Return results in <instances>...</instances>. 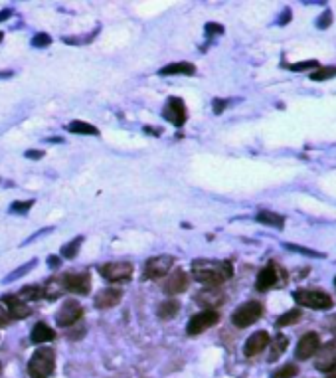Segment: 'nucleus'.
I'll use <instances>...</instances> for the list:
<instances>
[{
    "label": "nucleus",
    "instance_id": "obj_1",
    "mask_svg": "<svg viewBox=\"0 0 336 378\" xmlns=\"http://www.w3.org/2000/svg\"><path fill=\"white\" fill-rule=\"evenodd\" d=\"M233 275V267L229 261H216V259H196L192 263V277L200 283L210 287H218L220 283L227 281Z\"/></svg>",
    "mask_w": 336,
    "mask_h": 378
},
{
    "label": "nucleus",
    "instance_id": "obj_2",
    "mask_svg": "<svg viewBox=\"0 0 336 378\" xmlns=\"http://www.w3.org/2000/svg\"><path fill=\"white\" fill-rule=\"evenodd\" d=\"M54 361H56V357H54L52 349H48V347L38 349L28 363V375L32 378H48L54 373V367H56Z\"/></svg>",
    "mask_w": 336,
    "mask_h": 378
},
{
    "label": "nucleus",
    "instance_id": "obj_3",
    "mask_svg": "<svg viewBox=\"0 0 336 378\" xmlns=\"http://www.w3.org/2000/svg\"><path fill=\"white\" fill-rule=\"evenodd\" d=\"M263 315V307L261 303L257 301H247L243 305H239L233 315H231V323L237 327V329H245V327H251L253 323H257Z\"/></svg>",
    "mask_w": 336,
    "mask_h": 378
},
{
    "label": "nucleus",
    "instance_id": "obj_4",
    "mask_svg": "<svg viewBox=\"0 0 336 378\" xmlns=\"http://www.w3.org/2000/svg\"><path fill=\"white\" fill-rule=\"evenodd\" d=\"M295 301L303 307H311V309H331L333 307V299L329 293L325 291H311V289H299L293 293Z\"/></svg>",
    "mask_w": 336,
    "mask_h": 378
},
{
    "label": "nucleus",
    "instance_id": "obj_5",
    "mask_svg": "<svg viewBox=\"0 0 336 378\" xmlns=\"http://www.w3.org/2000/svg\"><path fill=\"white\" fill-rule=\"evenodd\" d=\"M218 321H220V313L214 311V309H206V311H202V313H196V315L188 321V325H186V333H188L190 337L200 335L202 331L214 327Z\"/></svg>",
    "mask_w": 336,
    "mask_h": 378
},
{
    "label": "nucleus",
    "instance_id": "obj_6",
    "mask_svg": "<svg viewBox=\"0 0 336 378\" xmlns=\"http://www.w3.org/2000/svg\"><path fill=\"white\" fill-rule=\"evenodd\" d=\"M174 257L172 255H157V257H151L149 261H147V265H145V271H143V275L147 277V279H161V277H165L168 271L174 267Z\"/></svg>",
    "mask_w": 336,
    "mask_h": 378
},
{
    "label": "nucleus",
    "instance_id": "obj_7",
    "mask_svg": "<svg viewBox=\"0 0 336 378\" xmlns=\"http://www.w3.org/2000/svg\"><path fill=\"white\" fill-rule=\"evenodd\" d=\"M81 317H83V307H81L75 299H69V301H65V303L59 307V311L56 313V323H57L59 327H71V325H75Z\"/></svg>",
    "mask_w": 336,
    "mask_h": 378
},
{
    "label": "nucleus",
    "instance_id": "obj_8",
    "mask_svg": "<svg viewBox=\"0 0 336 378\" xmlns=\"http://www.w3.org/2000/svg\"><path fill=\"white\" fill-rule=\"evenodd\" d=\"M99 273L107 279V281H127L133 275V265L125 263V261H113V263H105L99 267Z\"/></svg>",
    "mask_w": 336,
    "mask_h": 378
},
{
    "label": "nucleus",
    "instance_id": "obj_9",
    "mask_svg": "<svg viewBox=\"0 0 336 378\" xmlns=\"http://www.w3.org/2000/svg\"><path fill=\"white\" fill-rule=\"evenodd\" d=\"M321 349V339L317 333H307L301 337V341L297 343V349H295V355L299 361H307L311 357H315Z\"/></svg>",
    "mask_w": 336,
    "mask_h": 378
},
{
    "label": "nucleus",
    "instance_id": "obj_10",
    "mask_svg": "<svg viewBox=\"0 0 336 378\" xmlns=\"http://www.w3.org/2000/svg\"><path fill=\"white\" fill-rule=\"evenodd\" d=\"M63 287H65V291H71L77 295H87L91 289V279L87 273H67V275H63Z\"/></svg>",
    "mask_w": 336,
    "mask_h": 378
},
{
    "label": "nucleus",
    "instance_id": "obj_11",
    "mask_svg": "<svg viewBox=\"0 0 336 378\" xmlns=\"http://www.w3.org/2000/svg\"><path fill=\"white\" fill-rule=\"evenodd\" d=\"M163 117L174 123L176 127H180L184 121H186V107H184V101L180 97H170L165 105V111H163Z\"/></svg>",
    "mask_w": 336,
    "mask_h": 378
},
{
    "label": "nucleus",
    "instance_id": "obj_12",
    "mask_svg": "<svg viewBox=\"0 0 336 378\" xmlns=\"http://www.w3.org/2000/svg\"><path fill=\"white\" fill-rule=\"evenodd\" d=\"M188 283H190L188 275H186L182 269H176L167 281L163 283V291H165L167 295H178V293H182V291L188 289Z\"/></svg>",
    "mask_w": 336,
    "mask_h": 378
},
{
    "label": "nucleus",
    "instance_id": "obj_13",
    "mask_svg": "<svg viewBox=\"0 0 336 378\" xmlns=\"http://www.w3.org/2000/svg\"><path fill=\"white\" fill-rule=\"evenodd\" d=\"M269 347V335L265 331H259V333H253L247 341H245V347H243V355L245 357H255L259 353H263V349Z\"/></svg>",
    "mask_w": 336,
    "mask_h": 378
},
{
    "label": "nucleus",
    "instance_id": "obj_14",
    "mask_svg": "<svg viewBox=\"0 0 336 378\" xmlns=\"http://www.w3.org/2000/svg\"><path fill=\"white\" fill-rule=\"evenodd\" d=\"M0 301H2L4 307L8 309L10 319H26V317L30 315V307H28L24 301H20L16 295H6V297H2Z\"/></svg>",
    "mask_w": 336,
    "mask_h": 378
},
{
    "label": "nucleus",
    "instance_id": "obj_15",
    "mask_svg": "<svg viewBox=\"0 0 336 378\" xmlns=\"http://www.w3.org/2000/svg\"><path fill=\"white\" fill-rule=\"evenodd\" d=\"M121 297H123V291H121V289L107 287V289H103V291L97 293V297H95V307H97V309H111V307H115V305L121 301Z\"/></svg>",
    "mask_w": 336,
    "mask_h": 378
},
{
    "label": "nucleus",
    "instance_id": "obj_16",
    "mask_svg": "<svg viewBox=\"0 0 336 378\" xmlns=\"http://www.w3.org/2000/svg\"><path fill=\"white\" fill-rule=\"evenodd\" d=\"M275 283H277V269H275L273 265H267V267H263V269L259 271L257 281H255V287H257V291H267V289H271Z\"/></svg>",
    "mask_w": 336,
    "mask_h": 378
},
{
    "label": "nucleus",
    "instance_id": "obj_17",
    "mask_svg": "<svg viewBox=\"0 0 336 378\" xmlns=\"http://www.w3.org/2000/svg\"><path fill=\"white\" fill-rule=\"evenodd\" d=\"M65 293V287H63V277H52L50 281L44 283L42 287V297L46 299H57Z\"/></svg>",
    "mask_w": 336,
    "mask_h": 378
},
{
    "label": "nucleus",
    "instance_id": "obj_18",
    "mask_svg": "<svg viewBox=\"0 0 336 378\" xmlns=\"http://www.w3.org/2000/svg\"><path fill=\"white\" fill-rule=\"evenodd\" d=\"M196 301L200 303V305H204V307H216V305H220L222 301H224V295L216 289V287H210V289H202L198 295H196Z\"/></svg>",
    "mask_w": 336,
    "mask_h": 378
},
{
    "label": "nucleus",
    "instance_id": "obj_19",
    "mask_svg": "<svg viewBox=\"0 0 336 378\" xmlns=\"http://www.w3.org/2000/svg\"><path fill=\"white\" fill-rule=\"evenodd\" d=\"M30 339H32V343L42 345V343L54 341V339H56V333H54L46 323H38V325H34V329H32V333H30Z\"/></svg>",
    "mask_w": 336,
    "mask_h": 378
},
{
    "label": "nucleus",
    "instance_id": "obj_20",
    "mask_svg": "<svg viewBox=\"0 0 336 378\" xmlns=\"http://www.w3.org/2000/svg\"><path fill=\"white\" fill-rule=\"evenodd\" d=\"M196 67L188 62H176V63H168L167 67H163L159 73L161 75H194Z\"/></svg>",
    "mask_w": 336,
    "mask_h": 378
},
{
    "label": "nucleus",
    "instance_id": "obj_21",
    "mask_svg": "<svg viewBox=\"0 0 336 378\" xmlns=\"http://www.w3.org/2000/svg\"><path fill=\"white\" fill-rule=\"evenodd\" d=\"M287 347H289V339H287L285 335H277V337H275V341L271 343L269 363H275L279 357H283V355H285V351H287Z\"/></svg>",
    "mask_w": 336,
    "mask_h": 378
},
{
    "label": "nucleus",
    "instance_id": "obj_22",
    "mask_svg": "<svg viewBox=\"0 0 336 378\" xmlns=\"http://www.w3.org/2000/svg\"><path fill=\"white\" fill-rule=\"evenodd\" d=\"M180 311V303L176 301V299H167V301H163L161 305H159V309H157V313H159V319H163V321H168V319H172L176 313Z\"/></svg>",
    "mask_w": 336,
    "mask_h": 378
},
{
    "label": "nucleus",
    "instance_id": "obj_23",
    "mask_svg": "<svg viewBox=\"0 0 336 378\" xmlns=\"http://www.w3.org/2000/svg\"><path fill=\"white\" fill-rule=\"evenodd\" d=\"M257 222H259V224H265V226L279 228V230L285 226V218H283V216L273 214V212H267V210H263V212L257 214Z\"/></svg>",
    "mask_w": 336,
    "mask_h": 378
},
{
    "label": "nucleus",
    "instance_id": "obj_24",
    "mask_svg": "<svg viewBox=\"0 0 336 378\" xmlns=\"http://www.w3.org/2000/svg\"><path fill=\"white\" fill-rule=\"evenodd\" d=\"M67 131H69V133H75V135H99V131H97L93 125L85 123V121H71V123L67 125Z\"/></svg>",
    "mask_w": 336,
    "mask_h": 378
},
{
    "label": "nucleus",
    "instance_id": "obj_25",
    "mask_svg": "<svg viewBox=\"0 0 336 378\" xmlns=\"http://www.w3.org/2000/svg\"><path fill=\"white\" fill-rule=\"evenodd\" d=\"M301 309H291V311H287L285 315H281L279 319H277V329L279 327H289V325H295V323H299L301 321Z\"/></svg>",
    "mask_w": 336,
    "mask_h": 378
},
{
    "label": "nucleus",
    "instance_id": "obj_26",
    "mask_svg": "<svg viewBox=\"0 0 336 378\" xmlns=\"http://www.w3.org/2000/svg\"><path fill=\"white\" fill-rule=\"evenodd\" d=\"M81 244H83V236H77L75 240H71L69 244H65V246L61 248V255H63L65 259H73V257L77 255V250H79Z\"/></svg>",
    "mask_w": 336,
    "mask_h": 378
},
{
    "label": "nucleus",
    "instance_id": "obj_27",
    "mask_svg": "<svg viewBox=\"0 0 336 378\" xmlns=\"http://www.w3.org/2000/svg\"><path fill=\"white\" fill-rule=\"evenodd\" d=\"M20 301H36V299H40L42 297V287H34V285H30V287H24L18 295H16Z\"/></svg>",
    "mask_w": 336,
    "mask_h": 378
},
{
    "label": "nucleus",
    "instance_id": "obj_28",
    "mask_svg": "<svg viewBox=\"0 0 336 378\" xmlns=\"http://www.w3.org/2000/svg\"><path fill=\"white\" fill-rule=\"evenodd\" d=\"M36 263H38V259H32V261H28L26 265H22L20 269H16V271H12L6 279H4V283H10V281H16V279H20V277H24L32 267H36Z\"/></svg>",
    "mask_w": 336,
    "mask_h": 378
},
{
    "label": "nucleus",
    "instance_id": "obj_29",
    "mask_svg": "<svg viewBox=\"0 0 336 378\" xmlns=\"http://www.w3.org/2000/svg\"><path fill=\"white\" fill-rule=\"evenodd\" d=\"M336 75V67H323L315 73H311V79L313 81H325V79H331Z\"/></svg>",
    "mask_w": 336,
    "mask_h": 378
},
{
    "label": "nucleus",
    "instance_id": "obj_30",
    "mask_svg": "<svg viewBox=\"0 0 336 378\" xmlns=\"http://www.w3.org/2000/svg\"><path fill=\"white\" fill-rule=\"evenodd\" d=\"M297 373H299L297 365H285V367H281L277 373H273V378H293Z\"/></svg>",
    "mask_w": 336,
    "mask_h": 378
},
{
    "label": "nucleus",
    "instance_id": "obj_31",
    "mask_svg": "<svg viewBox=\"0 0 336 378\" xmlns=\"http://www.w3.org/2000/svg\"><path fill=\"white\" fill-rule=\"evenodd\" d=\"M287 250H293V252H299L303 255H311V257H325L323 253L315 252V250H309V248H303V246H297V244H285Z\"/></svg>",
    "mask_w": 336,
    "mask_h": 378
},
{
    "label": "nucleus",
    "instance_id": "obj_32",
    "mask_svg": "<svg viewBox=\"0 0 336 378\" xmlns=\"http://www.w3.org/2000/svg\"><path fill=\"white\" fill-rule=\"evenodd\" d=\"M315 67H319V62H317V60H307V62L289 65V69H293V71H307V69H315Z\"/></svg>",
    "mask_w": 336,
    "mask_h": 378
},
{
    "label": "nucleus",
    "instance_id": "obj_33",
    "mask_svg": "<svg viewBox=\"0 0 336 378\" xmlns=\"http://www.w3.org/2000/svg\"><path fill=\"white\" fill-rule=\"evenodd\" d=\"M50 42H52V38L48 34H44V32H40V34H36L32 38V46L34 48H46V46H50Z\"/></svg>",
    "mask_w": 336,
    "mask_h": 378
},
{
    "label": "nucleus",
    "instance_id": "obj_34",
    "mask_svg": "<svg viewBox=\"0 0 336 378\" xmlns=\"http://www.w3.org/2000/svg\"><path fill=\"white\" fill-rule=\"evenodd\" d=\"M32 204H34V200H26V202H14V204L10 206V212H14V214H26V212L32 208Z\"/></svg>",
    "mask_w": 336,
    "mask_h": 378
},
{
    "label": "nucleus",
    "instance_id": "obj_35",
    "mask_svg": "<svg viewBox=\"0 0 336 378\" xmlns=\"http://www.w3.org/2000/svg\"><path fill=\"white\" fill-rule=\"evenodd\" d=\"M12 319H10V313H8V309L4 307V303L0 301V327L2 325H8Z\"/></svg>",
    "mask_w": 336,
    "mask_h": 378
},
{
    "label": "nucleus",
    "instance_id": "obj_36",
    "mask_svg": "<svg viewBox=\"0 0 336 378\" xmlns=\"http://www.w3.org/2000/svg\"><path fill=\"white\" fill-rule=\"evenodd\" d=\"M206 32L212 36V34H222L224 32V26H220V24H206Z\"/></svg>",
    "mask_w": 336,
    "mask_h": 378
},
{
    "label": "nucleus",
    "instance_id": "obj_37",
    "mask_svg": "<svg viewBox=\"0 0 336 378\" xmlns=\"http://www.w3.org/2000/svg\"><path fill=\"white\" fill-rule=\"evenodd\" d=\"M331 20H333V16H331V12H325L321 18H319V22H317V26L319 28H325V26H329L331 24Z\"/></svg>",
    "mask_w": 336,
    "mask_h": 378
},
{
    "label": "nucleus",
    "instance_id": "obj_38",
    "mask_svg": "<svg viewBox=\"0 0 336 378\" xmlns=\"http://www.w3.org/2000/svg\"><path fill=\"white\" fill-rule=\"evenodd\" d=\"M225 105H227V101H222V99H216V101H214V111H216V113H222V111L225 109Z\"/></svg>",
    "mask_w": 336,
    "mask_h": 378
},
{
    "label": "nucleus",
    "instance_id": "obj_39",
    "mask_svg": "<svg viewBox=\"0 0 336 378\" xmlns=\"http://www.w3.org/2000/svg\"><path fill=\"white\" fill-rule=\"evenodd\" d=\"M26 157H28V159L38 161V159H42V157H44V151H26Z\"/></svg>",
    "mask_w": 336,
    "mask_h": 378
},
{
    "label": "nucleus",
    "instance_id": "obj_40",
    "mask_svg": "<svg viewBox=\"0 0 336 378\" xmlns=\"http://www.w3.org/2000/svg\"><path fill=\"white\" fill-rule=\"evenodd\" d=\"M12 16V10H2L0 12V22H4V20H8Z\"/></svg>",
    "mask_w": 336,
    "mask_h": 378
},
{
    "label": "nucleus",
    "instance_id": "obj_41",
    "mask_svg": "<svg viewBox=\"0 0 336 378\" xmlns=\"http://www.w3.org/2000/svg\"><path fill=\"white\" fill-rule=\"evenodd\" d=\"M48 265L57 267V265H59V257H54V255H52V257H48Z\"/></svg>",
    "mask_w": 336,
    "mask_h": 378
},
{
    "label": "nucleus",
    "instance_id": "obj_42",
    "mask_svg": "<svg viewBox=\"0 0 336 378\" xmlns=\"http://www.w3.org/2000/svg\"><path fill=\"white\" fill-rule=\"evenodd\" d=\"M327 378H336V363L327 371Z\"/></svg>",
    "mask_w": 336,
    "mask_h": 378
},
{
    "label": "nucleus",
    "instance_id": "obj_43",
    "mask_svg": "<svg viewBox=\"0 0 336 378\" xmlns=\"http://www.w3.org/2000/svg\"><path fill=\"white\" fill-rule=\"evenodd\" d=\"M283 14H285V16H283V20H281V24H287V22L291 20V10H285Z\"/></svg>",
    "mask_w": 336,
    "mask_h": 378
},
{
    "label": "nucleus",
    "instance_id": "obj_44",
    "mask_svg": "<svg viewBox=\"0 0 336 378\" xmlns=\"http://www.w3.org/2000/svg\"><path fill=\"white\" fill-rule=\"evenodd\" d=\"M2 38H4V34H2V32H0V42H2Z\"/></svg>",
    "mask_w": 336,
    "mask_h": 378
},
{
    "label": "nucleus",
    "instance_id": "obj_45",
    "mask_svg": "<svg viewBox=\"0 0 336 378\" xmlns=\"http://www.w3.org/2000/svg\"><path fill=\"white\" fill-rule=\"evenodd\" d=\"M335 283H336V279H335Z\"/></svg>",
    "mask_w": 336,
    "mask_h": 378
}]
</instances>
